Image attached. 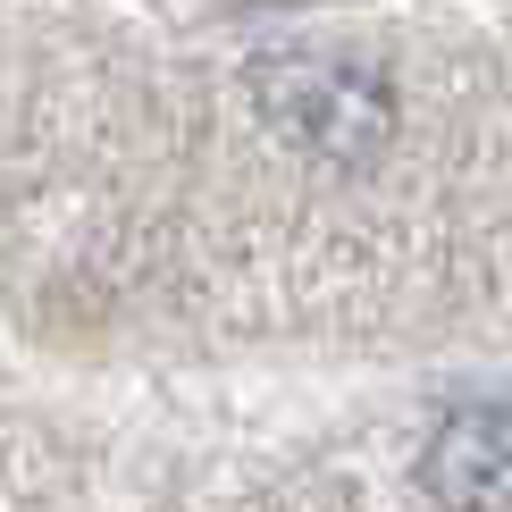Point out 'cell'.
Here are the masks:
<instances>
[{
  "mask_svg": "<svg viewBox=\"0 0 512 512\" xmlns=\"http://www.w3.org/2000/svg\"><path fill=\"white\" fill-rule=\"evenodd\" d=\"M261 101L294 143H311L328 160H370L395 126V93L353 59H269Z\"/></svg>",
  "mask_w": 512,
  "mask_h": 512,
  "instance_id": "1",
  "label": "cell"
},
{
  "mask_svg": "<svg viewBox=\"0 0 512 512\" xmlns=\"http://www.w3.org/2000/svg\"><path fill=\"white\" fill-rule=\"evenodd\" d=\"M420 487L445 512H504L512 504V412L504 403H454L420 445Z\"/></svg>",
  "mask_w": 512,
  "mask_h": 512,
  "instance_id": "2",
  "label": "cell"
}]
</instances>
